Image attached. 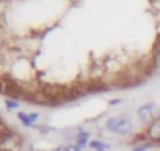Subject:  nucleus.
<instances>
[{
  "mask_svg": "<svg viewBox=\"0 0 160 151\" xmlns=\"http://www.w3.org/2000/svg\"><path fill=\"white\" fill-rule=\"evenodd\" d=\"M7 106H8V107H18V102H11V101H7Z\"/></svg>",
  "mask_w": 160,
  "mask_h": 151,
  "instance_id": "nucleus-10",
  "label": "nucleus"
},
{
  "mask_svg": "<svg viewBox=\"0 0 160 151\" xmlns=\"http://www.w3.org/2000/svg\"><path fill=\"white\" fill-rule=\"evenodd\" d=\"M154 109H155V104H154V102H148V104H143L141 107H138V110H137L138 120H140V121H148L149 117L152 115Z\"/></svg>",
  "mask_w": 160,
  "mask_h": 151,
  "instance_id": "nucleus-2",
  "label": "nucleus"
},
{
  "mask_svg": "<svg viewBox=\"0 0 160 151\" xmlns=\"http://www.w3.org/2000/svg\"><path fill=\"white\" fill-rule=\"evenodd\" d=\"M88 140H90V134H88V132H80V134L75 137V143H77L78 146H85V145L88 143Z\"/></svg>",
  "mask_w": 160,
  "mask_h": 151,
  "instance_id": "nucleus-6",
  "label": "nucleus"
},
{
  "mask_svg": "<svg viewBox=\"0 0 160 151\" xmlns=\"http://www.w3.org/2000/svg\"><path fill=\"white\" fill-rule=\"evenodd\" d=\"M19 118L24 121L25 126H32L36 120H38V113H32V115H25V113H19Z\"/></svg>",
  "mask_w": 160,
  "mask_h": 151,
  "instance_id": "nucleus-5",
  "label": "nucleus"
},
{
  "mask_svg": "<svg viewBox=\"0 0 160 151\" xmlns=\"http://www.w3.org/2000/svg\"><path fill=\"white\" fill-rule=\"evenodd\" d=\"M149 146H151L149 143H140V145H137V146H135L132 151H146Z\"/></svg>",
  "mask_w": 160,
  "mask_h": 151,
  "instance_id": "nucleus-9",
  "label": "nucleus"
},
{
  "mask_svg": "<svg viewBox=\"0 0 160 151\" xmlns=\"http://www.w3.org/2000/svg\"><path fill=\"white\" fill-rule=\"evenodd\" d=\"M148 135L151 140H155V142L160 140V118H157L151 123V126L148 128Z\"/></svg>",
  "mask_w": 160,
  "mask_h": 151,
  "instance_id": "nucleus-3",
  "label": "nucleus"
},
{
  "mask_svg": "<svg viewBox=\"0 0 160 151\" xmlns=\"http://www.w3.org/2000/svg\"><path fill=\"white\" fill-rule=\"evenodd\" d=\"M90 146H91L94 151H108V149H110V145H107V143H104V142H101V140H93V142H90Z\"/></svg>",
  "mask_w": 160,
  "mask_h": 151,
  "instance_id": "nucleus-4",
  "label": "nucleus"
},
{
  "mask_svg": "<svg viewBox=\"0 0 160 151\" xmlns=\"http://www.w3.org/2000/svg\"><path fill=\"white\" fill-rule=\"evenodd\" d=\"M133 124L127 117H113L107 121V129L116 134H129Z\"/></svg>",
  "mask_w": 160,
  "mask_h": 151,
  "instance_id": "nucleus-1",
  "label": "nucleus"
},
{
  "mask_svg": "<svg viewBox=\"0 0 160 151\" xmlns=\"http://www.w3.org/2000/svg\"><path fill=\"white\" fill-rule=\"evenodd\" d=\"M154 65L157 69H160V38L155 44V49H154Z\"/></svg>",
  "mask_w": 160,
  "mask_h": 151,
  "instance_id": "nucleus-7",
  "label": "nucleus"
},
{
  "mask_svg": "<svg viewBox=\"0 0 160 151\" xmlns=\"http://www.w3.org/2000/svg\"><path fill=\"white\" fill-rule=\"evenodd\" d=\"M82 148H80L77 143L75 145H63V146H60L58 148V151H80Z\"/></svg>",
  "mask_w": 160,
  "mask_h": 151,
  "instance_id": "nucleus-8",
  "label": "nucleus"
}]
</instances>
